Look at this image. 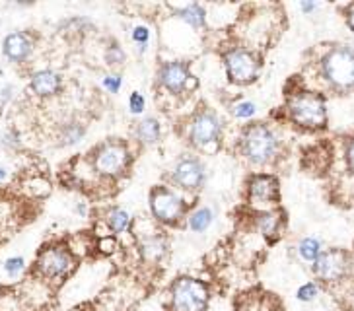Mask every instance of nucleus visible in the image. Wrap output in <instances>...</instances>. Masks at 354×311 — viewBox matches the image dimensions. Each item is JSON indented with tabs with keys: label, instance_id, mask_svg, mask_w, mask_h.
Returning a JSON list of instances; mask_svg holds the SVG:
<instances>
[{
	"label": "nucleus",
	"instance_id": "1",
	"mask_svg": "<svg viewBox=\"0 0 354 311\" xmlns=\"http://www.w3.org/2000/svg\"><path fill=\"white\" fill-rule=\"evenodd\" d=\"M282 152V140L269 123L253 121L241 129L238 136V154L255 167L272 166Z\"/></svg>",
	"mask_w": 354,
	"mask_h": 311
},
{
	"label": "nucleus",
	"instance_id": "2",
	"mask_svg": "<svg viewBox=\"0 0 354 311\" xmlns=\"http://www.w3.org/2000/svg\"><path fill=\"white\" fill-rule=\"evenodd\" d=\"M284 113L288 121L306 131H319L327 126V104L319 92L308 88L292 90L286 95Z\"/></svg>",
	"mask_w": 354,
	"mask_h": 311
},
{
	"label": "nucleus",
	"instance_id": "3",
	"mask_svg": "<svg viewBox=\"0 0 354 311\" xmlns=\"http://www.w3.org/2000/svg\"><path fill=\"white\" fill-rule=\"evenodd\" d=\"M322 82L337 93L354 92V49L335 45L319 59Z\"/></svg>",
	"mask_w": 354,
	"mask_h": 311
},
{
	"label": "nucleus",
	"instance_id": "4",
	"mask_svg": "<svg viewBox=\"0 0 354 311\" xmlns=\"http://www.w3.org/2000/svg\"><path fill=\"white\" fill-rule=\"evenodd\" d=\"M88 164L94 169L95 177L115 181L129 171V167L133 164V154L127 142L111 138L95 146L88 158Z\"/></svg>",
	"mask_w": 354,
	"mask_h": 311
},
{
	"label": "nucleus",
	"instance_id": "5",
	"mask_svg": "<svg viewBox=\"0 0 354 311\" xmlns=\"http://www.w3.org/2000/svg\"><path fill=\"white\" fill-rule=\"evenodd\" d=\"M224 135V121L220 115L210 107H201L191 115L185 124V138L191 148L198 152H212L222 142Z\"/></svg>",
	"mask_w": 354,
	"mask_h": 311
},
{
	"label": "nucleus",
	"instance_id": "6",
	"mask_svg": "<svg viewBox=\"0 0 354 311\" xmlns=\"http://www.w3.org/2000/svg\"><path fill=\"white\" fill-rule=\"evenodd\" d=\"M78 259L73 255L66 243H51L37 253L33 263L35 276L49 284H61L68 279L76 269Z\"/></svg>",
	"mask_w": 354,
	"mask_h": 311
},
{
	"label": "nucleus",
	"instance_id": "7",
	"mask_svg": "<svg viewBox=\"0 0 354 311\" xmlns=\"http://www.w3.org/2000/svg\"><path fill=\"white\" fill-rule=\"evenodd\" d=\"M210 301V288L197 276H177L167 290L169 311H207Z\"/></svg>",
	"mask_w": 354,
	"mask_h": 311
},
{
	"label": "nucleus",
	"instance_id": "8",
	"mask_svg": "<svg viewBox=\"0 0 354 311\" xmlns=\"http://www.w3.org/2000/svg\"><path fill=\"white\" fill-rule=\"evenodd\" d=\"M150 216L160 226L174 228L183 218H187V200L183 193H179L174 187L158 185L148 195Z\"/></svg>",
	"mask_w": 354,
	"mask_h": 311
},
{
	"label": "nucleus",
	"instance_id": "9",
	"mask_svg": "<svg viewBox=\"0 0 354 311\" xmlns=\"http://www.w3.org/2000/svg\"><path fill=\"white\" fill-rule=\"evenodd\" d=\"M226 76L232 84L250 86L261 74V57L245 45H234L222 53Z\"/></svg>",
	"mask_w": 354,
	"mask_h": 311
},
{
	"label": "nucleus",
	"instance_id": "10",
	"mask_svg": "<svg viewBox=\"0 0 354 311\" xmlns=\"http://www.w3.org/2000/svg\"><path fill=\"white\" fill-rule=\"evenodd\" d=\"M353 269V253H348L346 249L331 247L325 249L322 257L313 263L312 272L322 286H335V284H341L343 280L348 279Z\"/></svg>",
	"mask_w": 354,
	"mask_h": 311
},
{
	"label": "nucleus",
	"instance_id": "11",
	"mask_svg": "<svg viewBox=\"0 0 354 311\" xmlns=\"http://www.w3.org/2000/svg\"><path fill=\"white\" fill-rule=\"evenodd\" d=\"M169 183L179 193H198L207 183V167L197 154H181L169 171Z\"/></svg>",
	"mask_w": 354,
	"mask_h": 311
},
{
	"label": "nucleus",
	"instance_id": "12",
	"mask_svg": "<svg viewBox=\"0 0 354 311\" xmlns=\"http://www.w3.org/2000/svg\"><path fill=\"white\" fill-rule=\"evenodd\" d=\"M158 84L169 95H183L195 92L198 88V80L191 74V66L187 61H167L162 62L158 70Z\"/></svg>",
	"mask_w": 354,
	"mask_h": 311
},
{
	"label": "nucleus",
	"instance_id": "13",
	"mask_svg": "<svg viewBox=\"0 0 354 311\" xmlns=\"http://www.w3.org/2000/svg\"><path fill=\"white\" fill-rule=\"evenodd\" d=\"M248 205L259 210H271L279 205L281 183L279 177L271 173H253L248 179Z\"/></svg>",
	"mask_w": 354,
	"mask_h": 311
},
{
	"label": "nucleus",
	"instance_id": "14",
	"mask_svg": "<svg viewBox=\"0 0 354 311\" xmlns=\"http://www.w3.org/2000/svg\"><path fill=\"white\" fill-rule=\"evenodd\" d=\"M136 249H138V257L145 265H152L156 267L162 261L166 259L167 249H169V241H167L166 234L160 229H150L146 234H135Z\"/></svg>",
	"mask_w": 354,
	"mask_h": 311
},
{
	"label": "nucleus",
	"instance_id": "15",
	"mask_svg": "<svg viewBox=\"0 0 354 311\" xmlns=\"http://www.w3.org/2000/svg\"><path fill=\"white\" fill-rule=\"evenodd\" d=\"M2 53L12 62H26L33 53V39L26 31H12L2 41Z\"/></svg>",
	"mask_w": 354,
	"mask_h": 311
},
{
	"label": "nucleus",
	"instance_id": "16",
	"mask_svg": "<svg viewBox=\"0 0 354 311\" xmlns=\"http://www.w3.org/2000/svg\"><path fill=\"white\" fill-rule=\"evenodd\" d=\"M253 224H255V229L259 232L263 238L274 241V239L281 238L282 228H284V214L279 208L259 210V212H255Z\"/></svg>",
	"mask_w": 354,
	"mask_h": 311
},
{
	"label": "nucleus",
	"instance_id": "17",
	"mask_svg": "<svg viewBox=\"0 0 354 311\" xmlns=\"http://www.w3.org/2000/svg\"><path fill=\"white\" fill-rule=\"evenodd\" d=\"M30 88L39 97H53V95H57V93L61 92L63 78H61V74L55 73L51 68H43V70H37V73L32 74Z\"/></svg>",
	"mask_w": 354,
	"mask_h": 311
},
{
	"label": "nucleus",
	"instance_id": "18",
	"mask_svg": "<svg viewBox=\"0 0 354 311\" xmlns=\"http://www.w3.org/2000/svg\"><path fill=\"white\" fill-rule=\"evenodd\" d=\"M102 220H104L105 226L109 228V232L117 238L123 236V234H133V228H135V218L121 207L107 208Z\"/></svg>",
	"mask_w": 354,
	"mask_h": 311
},
{
	"label": "nucleus",
	"instance_id": "19",
	"mask_svg": "<svg viewBox=\"0 0 354 311\" xmlns=\"http://www.w3.org/2000/svg\"><path fill=\"white\" fill-rule=\"evenodd\" d=\"M133 136L140 146H156L162 140V124L156 117H145L133 126Z\"/></svg>",
	"mask_w": 354,
	"mask_h": 311
},
{
	"label": "nucleus",
	"instance_id": "20",
	"mask_svg": "<svg viewBox=\"0 0 354 311\" xmlns=\"http://www.w3.org/2000/svg\"><path fill=\"white\" fill-rule=\"evenodd\" d=\"M323 241L319 238H313V236H306L298 243H296V257L302 261L304 265H308L310 269L313 267V263L322 257Z\"/></svg>",
	"mask_w": 354,
	"mask_h": 311
},
{
	"label": "nucleus",
	"instance_id": "21",
	"mask_svg": "<svg viewBox=\"0 0 354 311\" xmlns=\"http://www.w3.org/2000/svg\"><path fill=\"white\" fill-rule=\"evenodd\" d=\"M176 14L195 30L207 28V8L198 2H187L183 6H179V8H176Z\"/></svg>",
	"mask_w": 354,
	"mask_h": 311
},
{
	"label": "nucleus",
	"instance_id": "22",
	"mask_svg": "<svg viewBox=\"0 0 354 311\" xmlns=\"http://www.w3.org/2000/svg\"><path fill=\"white\" fill-rule=\"evenodd\" d=\"M185 220H187V228L191 229V232H195V234H205V232L212 226V222H214V212H212V208L209 207H197L189 212Z\"/></svg>",
	"mask_w": 354,
	"mask_h": 311
},
{
	"label": "nucleus",
	"instance_id": "23",
	"mask_svg": "<svg viewBox=\"0 0 354 311\" xmlns=\"http://www.w3.org/2000/svg\"><path fill=\"white\" fill-rule=\"evenodd\" d=\"M86 136V126L78 121H73V123H66L61 126V133H59V140L63 146H74L78 144Z\"/></svg>",
	"mask_w": 354,
	"mask_h": 311
},
{
	"label": "nucleus",
	"instance_id": "24",
	"mask_svg": "<svg viewBox=\"0 0 354 311\" xmlns=\"http://www.w3.org/2000/svg\"><path fill=\"white\" fill-rule=\"evenodd\" d=\"M228 111L238 121H250V119H253L257 115L259 107H257L255 102H251V100H238V102L228 105Z\"/></svg>",
	"mask_w": 354,
	"mask_h": 311
},
{
	"label": "nucleus",
	"instance_id": "25",
	"mask_svg": "<svg viewBox=\"0 0 354 311\" xmlns=\"http://www.w3.org/2000/svg\"><path fill=\"white\" fill-rule=\"evenodd\" d=\"M319 296H322V284L317 280H308L296 290V300L300 303H313Z\"/></svg>",
	"mask_w": 354,
	"mask_h": 311
},
{
	"label": "nucleus",
	"instance_id": "26",
	"mask_svg": "<svg viewBox=\"0 0 354 311\" xmlns=\"http://www.w3.org/2000/svg\"><path fill=\"white\" fill-rule=\"evenodd\" d=\"M2 270H4V274L8 276L10 280H16L24 276V272L28 270V265H26V259L21 257V255H14V257H8V259H4L2 263Z\"/></svg>",
	"mask_w": 354,
	"mask_h": 311
},
{
	"label": "nucleus",
	"instance_id": "27",
	"mask_svg": "<svg viewBox=\"0 0 354 311\" xmlns=\"http://www.w3.org/2000/svg\"><path fill=\"white\" fill-rule=\"evenodd\" d=\"M66 245L73 251V255L76 259H80L84 255H88L92 249H95V243H92V238L88 239L86 236H82V234H78V236H74L73 239H68Z\"/></svg>",
	"mask_w": 354,
	"mask_h": 311
},
{
	"label": "nucleus",
	"instance_id": "28",
	"mask_svg": "<svg viewBox=\"0 0 354 311\" xmlns=\"http://www.w3.org/2000/svg\"><path fill=\"white\" fill-rule=\"evenodd\" d=\"M104 59L109 66H123L127 61V53L123 51V47L119 43L111 41L107 45V49H105Z\"/></svg>",
	"mask_w": 354,
	"mask_h": 311
},
{
	"label": "nucleus",
	"instance_id": "29",
	"mask_svg": "<svg viewBox=\"0 0 354 311\" xmlns=\"http://www.w3.org/2000/svg\"><path fill=\"white\" fill-rule=\"evenodd\" d=\"M121 249L119 245V238L117 236H107V238L95 239V251L104 257H111Z\"/></svg>",
	"mask_w": 354,
	"mask_h": 311
},
{
	"label": "nucleus",
	"instance_id": "30",
	"mask_svg": "<svg viewBox=\"0 0 354 311\" xmlns=\"http://www.w3.org/2000/svg\"><path fill=\"white\" fill-rule=\"evenodd\" d=\"M129 111L131 115H142L146 111V100L140 92H131L129 95Z\"/></svg>",
	"mask_w": 354,
	"mask_h": 311
},
{
	"label": "nucleus",
	"instance_id": "31",
	"mask_svg": "<svg viewBox=\"0 0 354 311\" xmlns=\"http://www.w3.org/2000/svg\"><path fill=\"white\" fill-rule=\"evenodd\" d=\"M131 39L135 43L136 47H148L150 41V30L146 26H135L131 31Z\"/></svg>",
	"mask_w": 354,
	"mask_h": 311
},
{
	"label": "nucleus",
	"instance_id": "32",
	"mask_svg": "<svg viewBox=\"0 0 354 311\" xmlns=\"http://www.w3.org/2000/svg\"><path fill=\"white\" fill-rule=\"evenodd\" d=\"M102 86L109 93H117L123 88V76L121 74H107V76H104V80H102Z\"/></svg>",
	"mask_w": 354,
	"mask_h": 311
},
{
	"label": "nucleus",
	"instance_id": "33",
	"mask_svg": "<svg viewBox=\"0 0 354 311\" xmlns=\"http://www.w3.org/2000/svg\"><path fill=\"white\" fill-rule=\"evenodd\" d=\"M2 144L6 146V148H20V135L14 131V129H10V131H6L4 135H2Z\"/></svg>",
	"mask_w": 354,
	"mask_h": 311
},
{
	"label": "nucleus",
	"instance_id": "34",
	"mask_svg": "<svg viewBox=\"0 0 354 311\" xmlns=\"http://www.w3.org/2000/svg\"><path fill=\"white\" fill-rule=\"evenodd\" d=\"M344 160H346V167H348V171L354 176V138L348 140V144H346V150H344Z\"/></svg>",
	"mask_w": 354,
	"mask_h": 311
},
{
	"label": "nucleus",
	"instance_id": "35",
	"mask_svg": "<svg viewBox=\"0 0 354 311\" xmlns=\"http://www.w3.org/2000/svg\"><path fill=\"white\" fill-rule=\"evenodd\" d=\"M12 95H14V86L12 84H4L2 88H0V105H6L12 100Z\"/></svg>",
	"mask_w": 354,
	"mask_h": 311
},
{
	"label": "nucleus",
	"instance_id": "36",
	"mask_svg": "<svg viewBox=\"0 0 354 311\" xmlns=\"http://www.w3.org/2000/svg\"><path fill=\"white\" fill-rule=\"evenodd\" d=\"M317 8H319V4H317V2H313V0H302V2H300V10H302L304 14H308V16L313 14Z\"/></svg>",
	"mask_w": 354,
	"mask_h": 311
},
{
	"label": "nucleus",
	"instance_id": "37",
	"mask_svg": "<svg viewBox=\"0 0 354 311\" xmlns=\"http://www.w3.org/2000/svg\"><path fill=\"white\" fill-rule=\"evenodd\" d=\"M344 20H346V26L351 28V31H354V4H348L344 8Z\"/></svg>",
	"mask_w": 354,
	"mask_h": 311
},
{
	"label": "nucleus",
	"instance_id": "38",
	"mask_svg": "<svg viewBox=\"0 0 354 311\" xmlns=\"http://www.w3.org/2000/svg\"><path fill=\"white\" fill-rule=\"evenodd\" d=\"M74 212H76V214H80V216H86V202H78L76 208H74Z\"/></svg>",
	"mask_w": 354,
	"mask_h": 311
},
{
	"label": "nucleus",
	"instance_id": "39",
	"mask_svg": "<svg viewBox=\"0 0 354 311\" xmlns=\"http://www.w3.org/2000/svg\"><path fill=\"white\" fill-rule=\"evenodd\" d=\"M6 176H8V171H6L4 167H0V181H4V179H6Z\"/></svg>",
	"mask_w": 354,
	"mask_h": 311
},
{
	"label": "nucleus",
	"instance_id": "40",
	"mask_svg": "<svg viewBox=\"0 0 354 311\" xmlns=\"http://www.w3.org/2000/svg\"><path fill=\"white\" fill-rule=\"evenodd\" d=\"M0 76H2V68H0Z\"/></svg>",
	"mask_w": 354,
	"mask_h": 311
}]
</instances>
